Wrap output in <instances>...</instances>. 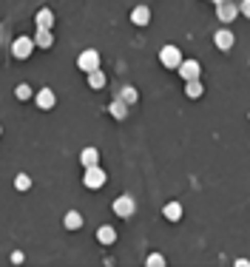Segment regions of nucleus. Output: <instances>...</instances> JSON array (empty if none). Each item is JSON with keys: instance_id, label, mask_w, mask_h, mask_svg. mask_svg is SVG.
Wrapping results in <instances>:
<instances>
[{"instance_id": "f257e3e1", "label": "nucleus", "mask_w": 250, "mask_h": 267, "mask_svg": "<svg viewBox=\"0 0 250 267\" xmlns=\"http://www.w3.org/2000/svg\"><path fill=\"white\" fill-rule=\"evenodd\" d=\"M83 185H86L88 190H100L105 185V170L100 168V165H91V168H86V176H83Z\"/></svg>"}, {"instance_id": "f03ea898", "label": "nucleus", "mask_w": 250, "mask_h": 267, "mask_svg": "<svg viewBox=\"0 0 250 267\" xmlns=\"http://www.w3.org/2000/svg\"><path fill=\"white\" fill-rule=\"evenodd\" d=\"M34 37H17V40L12 43V57L14 60H26V57H31V51H34Z\"/></svg>"}, {"instance_id": "7ed1b4c3", "label": "nucleus", "mask_w": 250, "mask_h": 267, "mask_svg": "<svg viewBox=\"0 0 250 267\" xmlns=\"http://www.w3.org/2000/svg\"><path fill=\"white\" fill-rule=\"evenodd\" d=\"M159 63H162L165 68H177L179 63H182V51H179L177 46H165V49L159 51Z\"/></svg>"}, {"instance_id": "20e7f679", "label": "nucleus", "mask_w": 250, "mask_h": 267, "mask_svg": "<svg viewBox=\"0 0 250 267\" xmlns=\"http://www.w3.org/2000/svg\"><path fill=\"white\" fill-rule=\"evenodd\" d=\"M77 66H80V71H94V68H100V54L94 49H86L83 54L77 57Z\"/></svg>"}, {"instance_id": "39448f33", "label": "nucleus", "mask_w": 250, "mask_h": 267, "mask_svg": "<svg viewBox=\"0 0 250 267\" xmlns=\"http://www.w3.org/2000/svg\"><path fill=\"white\" fill-rule=\"evenodd\" d=\"M177 71H179V77L188 83V80H199V71H202V66L196 60H182L177 66Z\"/></svg>"}, {"instance_id": "423d86ee", "label": "nucleus", "mask_w": 250, "mask_h": 267, "mask_svg": "<svg viewBox=\"0 0 250 267\" xmlns=\"http://www.w3.org/2000/svg\"><path fill=\"white\" fill-rule=\"evenodd\" d=\"M111 207H114V213H117V216L128 219L131 213L137 211V202L131 199V196H120V199H117V202H114V205H111Z\"/></svg>"}, {"instance_id": "0eeeda50", "label": "nucleus", "mask_w": 250, "mask_h": 267, "mask_svg": "<svg viewBox=\"0 0 250 267\" xmlns=\"http://www.w3.org/2000/svg\"><path fill=\"white\" fill-rule=\"evenodd\" d=\"M216 14H219L222 23H230V20L239 14V6H236V3H230V0H225V3H216Z\"/></svg>"}, {"instance_id": "6e6552de", "label": "nucleus", "mask_w": 250, "mask_h": 267, "mask_svg": "<svg viewBox=\"0 0 250 267\" xmlns=\"http://www.w3.org/2000/svg\"><path fill=\"white\" fill-rule=\"evenodd\" d=\"M214 43H216V49H219V51H230L233 43H236V37H233V31L219 29V31H216V37H214Z\"/></svg>"}, {"instance_id": "1a4fd4ad", "label": "nucleus", "mask_w": 250, "mask_h": 267, "mask_svg": "<svg viewBox=\"0 0 250 267\" xmlns=\"http://www.w3.org/2000/svg\"><path fill=\"white\" fill-rule=\"evenodd\" d=\"M34 103H37V108L49 111V108H54L57 97H54V91H51V88H43V91H37V94H34Z\"/></svg>"}, {"instance_id": "9d476101", "label": "nucleus", "mask_w": 250, "mask_h": 267, "mask_svg": "<svg viewBox=\"0 0 250 267\" xmlns=\"http://www.w3.org/2000/svg\"><path fill=\"white\" fill-rule=\"evenodd\" d=\"M34 46H37V49H51V46H54V34H51V29H37Z\"/></svg>"}, {"instance_id": "9b49d317", "label": "nucleus", "mask_w": 250, "mask_h": 267, "mask_svg": "<svg viewBox=\"0 0 250 267\" xmlns=\"http://www.w3.org/2000/svg\"><path fill=\"white\" fill-rule=\"evenodd\" d=\"M34 26L37 29H51V26H54V12H51V9H40V12L34 14Z\"/></svg>"}, {"instance_id": "f8f14e48", "label": "nucleus", "mask_w": 250, "mask_h": 267, "mask_svg": "<svg viewBox=\"0 0 250 267\" xmlns=\"http://www.w3.org/2000/svg\"><path fill=\"white\" fill-rule=\"evenodd\" d=\"M80 162H83V168H91V165L100 162V151L97 148H83V154H80Z\"/></svg>"}, {"instance_id": "ddd939ff", "label": "nucleus", "mask_w": 250, "mask_h": 267, "mask_svg": "<svg viewBox=\"0 0 250 267\" xmlns=\"http://www.w3.org/2000/svg\"><path fill=\"white\" fill-rule=\"evenodd\" d=\"M162 213H165L168 222H179V219H182V205H179V202H168V205L162 207Z\"/></svg>"}, {"instance_id": "4468645a", "label": "nucleus", "mask_w": 250, "mask_h": 267, "mask_svg": "<svg viewBox=\"0 0 250 267\" xmlns=\"http://www.w3.org/2000/svg\"><path fill=\"white\" fill-rule=\"evenodd\" d=\"M108 111H111V117H114V120H125V117H128V103H122V100L117 97L114 103L108 105Z\"/></svg>"}, {"instance_id": "2eb2a0df", "label": "nucleus", "mask_w": 250, "mask_h": 267, "mask_svg": "<svg viewBox=\"0 0 250 267\" xmlns=\"http://www.w3.org/2000/svg\"><path fill=\"white\" fill-rule=\"evenodd\" d=\"M148 20H151L148 6H137L134 12H131V23H134V26H148Z\"/></svg>"}, {"instance_id": "dca6fc26", "label": "nucleus", "mask_w": 250, "mask_h": 267, "mask_svg": "<svg viewBox=\"0 0 250 267\" xmlns=\"http://www.w3.org/2000/svg\"><path fill=\"white\" fill-rule=\"evenodd\" d=\"M97 239H100V244H114L117 242V231L111 225H103L97 231Z\"/></svg>"}, {"instance_id": "f3484780", "label": "nucleus", "mask_w": 250, "mask_h": 267, "mask_svg": "<svg viewBox=\"0 0 250 267\" xmlns=\"http://www.w3.org/2000/svg\"><path fill=\"white\" fill-rule=\"evenodd\" d=\"M185 94H188L190 100H199L202 94H205V85H202L199 80H188V85H185Z\"/></svg>"}, {"instance_id": "a211bd4d", "label": "nucleus", "mask_w": 250, "mask_h": 267, "mask_svg": "<svg viewBox=\"0 0 250 267\" xmlns=\"http://www.w3.org/2000/svg\"><path fill=\"white\" fill-rule=\"evenodd\" d=\"M63 225H66L68 231H80V227H83V216H80L77 211H68L66 219H63Z\"/></svg>"}, {"instance_id": "6ab92c4d", "label": "nucleus", "mask_w": 250, "mask_h": 267, "mask_svg": "<svg viewBox=\"0 0 250 267\" xmlns=\"http://www.w3.org/2000/svg\"><path fill=\"white\" fill-rule=\"evenodd\" d=\"M86 77H88V85H91V88H103V85H105V74L100 71V68H94V71H88Z\"/></svg>"}, {"instance_id": "aec40b11", "label": "nucleus", "mask_w": 250, "mask_h": 267, "mask_svg": "<svg viewBox=\"0 0 250 267\" xmlns=\"http://www.w3.org/2000/svg\"><path fill=\"white\" fill-rule=\"evenodd\" d=\"M120 100H122V103H128V105H134L137 103V88H134V85H125V88L120 91Z\"/></svg>"}, {"instance_id": "412c9836", "label": "nucleus", "mask_w": 250, "mask_h": 267, "mask_svg": "<svg viewBox=\"0 0 250 267\" xmlns=\"http://www.w3.org/2000/svg\"><path fill=\"white\" fill-rule=\"evenodd\" d=\"M14 97H17L20 103H26V100H31V97H34V94H31V88H29V85H26V83H20L17 88H14Z\"/></svg>"}, {"instance_id": "4be33fe9", "label": "nucleus", "mask_w": 250, "mask_h": 267, "mask_svg": "<svg viewBox=\"0 0 250 267\" xmlns=\"http://www.w3.org/2000/svg\"><path fill=\"white\" fill-rule=\"evenodd\" d=\"M14 188H17V190H29L31 188V179L26 174H17V176H14Z\"/></svg>"}, {"instance_id": "5701e85b", "label": "nucleus", "mask_w": 250, "mask_h": 267, "mask_svg": "<svg viewBox=\"0 0 250 267\" xmlns=\"http://www.w3.org/2000/svg\"><path fill=\"white\" fill-rule=\"evenodd\" d=\"M145 264H148V267H162V264H165V259H162L159 253H151V256L145 259Z\"/></svg>"}, {"instance_id": "b1692460", "label": "nucleus", "mask_w": 250, "mask_h": 267, "mask_svg": "<svg viewBox=\"0 0 250 267\" xmlns=\"http://www.w3.org/2000/svg\"><path fill=\"white\" fill-rule=\"evenodd\" d=\"M239 14H244V17L250 20V0H244L242 6H239Z\"/></svg>"}, {"instance_id": "393cba45", "label": "nucleus", "mask_w": 250, "mask_h": 267, "mask_svg": "<svg viewBox=\"0 0 250 267\" xmlns=\"http://www.w3.org/2000/svg\"><path fill=\"white\" fill-rule=\"evenodd\" d=\"M20 261H23V253H20V250H14V253H12V264H20Z\"/></svg>"}, {"instance_id": "a878e982", "label": "nucleus", "mask_w": 250, "mask_h": 267, "mask_svg": "<svg viewBox=\"0 0 250 267\" xmlns=\"http://www.w3.org/2000/svg\"><path fill=\"white\" fill-rule=\"evenodd\" d=\"M210 3H225V0H210Z\"/></svg>"}, {"instance_id": "bb28decb", "label": "nucleus", "mask_w": 250, "mask_h": 267, "mask_svg": "<svg viewBox=\"0 0 250 267\" xmlns=\"http://www.w3.org/2000/svg\"><path fill=\"white\" fill-rule=\"evenodd\" d=\"M0 134H3V128H0Z\"/></svg>"}, {"instance_id": "cd10ccee", "label": "nucleus", "mask_w": 250, "mask_h": 267, "mask_svg": "<svg viewBox=\"0 0 250 267\" xmlns=\"http://www.w3.org/2000/svg\"><path fill=\"white\" fill-rule=\"evenodd\" d=\"M247 117H250V114H247Z\"/></svg>"}]
</instances>
